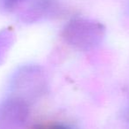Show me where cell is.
Returning a JSON list of instances; mask_svg holds the SVG:
<instances>
[{
    "mask_svg": "<svg viewBox=\"0 0 129 129\" xmlns=\"http://www.w3.org/2000/svg\"><path fill=\"white\" fill-rule=\"evenodd\" d=\"M105 28L100 23L89 19H74L66 25L63 37L66 42L79 50H90L102 43Z\"/></svg>",
    "mask_w": 129,
    "mask_h": 129,
    "instance_id": "6da1fadb",
    "label": "cell"
},
{
    "mask_svg": "<svg viewBox=\"0 0 129 129\" xmlns=\"http://www.w3.org/2000/svg\"><path fill=\"white\" fill-rule=\"evenodd\" d=\"M46 77L43 70L36 64H27L19 68L11 79L10 88L13 95L29 103L43 93Z\"/></svg>",
    "mask_w": 129,
    "mask_h": 129,
    "instance_id": "7a4b0ae2",
    "label": "cell"
},
{
    "mask_svg": "<svg viewBox=\"0 0 129 129\" xmlns=\"http://www.w3.org/2000/svg\"><path fill=\"white\" fill-rule=\"evenodd\" d=\"M29 115L28 103L10 96L0 103V129H21Z\"/></svg>",
    "mask_w": 129,
    "mask_h": 129,
    "instance_id": "3957f363",
    "label": "cell"
},
{
    "mask_svg": "<svg viewBox=\"0 0 129 129\" xmlns=\"http://www.w3.org/2000/svg\"><path fill=\"white\" fill-rule=\"evenodd\" d=\"M57 7V0H35L20 14V19L26 23L38 21L52 14Z\"/></svg>",
    "mask_w": 129,
    "mask_h": 129,
    "instance_id": "277c9868",
    "label": "cell"
},
{
    "mask_svg": "<svg viewBox=\"0 0 129 129\" xmlns=\"http://www.w3.org/2000/svg\"><path fill=\"white\" fill-rule=\"evenodd\" d=\"M12 43V36L7 31L0 32V63L5 58Z\"/></svg>",
    "mask_w": 129,
    "mask_h": 129,
    "instance_id": "5b68a950",
    "label": "cell"
},
{
    "mask_svg": "<svg viewBox=\"0 0 129 129\" xmlns=\"http://www.w3.org/2000/svg\"><path fill=\"white\" fill-rule=\"evenodd\" d=\"M27 0H0V7L6 11L13 10Z\"/></svg>",
    "mask_w": 129,
    "mask_h": 129,
    "instance_id": "8992f818",
    "label": "cell"
},
{
    "mask_svg": "<svg viewBox=\"0 0 129 129\" xmlns=\"http://www.w3.org/2000/svg\"><path fill=\"white\" fill-rule=\"evenodd\" d=\"M50 129H70L67 126H64V125H55V126H52Z\"/></svg>",
    "mask_w": 129,
    "mask_h": 129,
    "instance_id": "52a82bcc",
    "label": "cell"
},
{
    "mask_svg": "<svg viewBox=\"0 0 129 129\" xmlns=\"http://www.w3.org/2000/svg\"><path fill=\"white\" fill-rule=\"evenodd\" d=\"M128 10H129V6H128Z\"/></svg>",
    "mask_w": 129,
    "mask_h": 129,
    "instance_id": "ba28073f",
    "label": "cell"
}]
</instances>
